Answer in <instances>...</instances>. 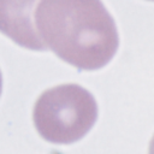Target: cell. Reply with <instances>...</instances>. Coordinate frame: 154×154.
I'll use <instances>...</instances> for the list:
<instances>
[{
  "instance_id": "cell-1",
  "label": "cell",
  "mask_w": 154,
  "mask_h": 154,
  "mask_svg": "<svg viewBox=\"0 0 154 154\" xmlns=\"http://www.w3.org/2000/svg\"><path fill=\"white\" fill-rule=\"evenodd\" d=\"M34 14L46 48L79 70L103 67L116 54V23L101 0H41Z\"/></svg>"
},
{
  "instance_id": "cell-2",
  "label": "cell",
  "mask_w": 154,
  "mask_h": 154,
  "mask_svg": "<svg viewBox=\"0 0 154 154\" xmlns=\"http://www.w3.org/2000/svg\"><path fill=\"white\" fill-rule=\"evenodd\" d=\"M97 117L94 96L83 87L69 83L45 90L35 102L32 119L40 136L55 144L81 140Z\"/></svg>"
},
{
  "instance_id": "cell-3",
  "label": "cell",
  "mask_w": 154,
  "mask_h": 154,
  "mask_svg": "<svg viewBox=\"0 0 154 154\" xmlns=\"http://www.w3.org/2000/svg\"><path fill=\"white\" fill-rule=\"evenodd\" d=\"M37 0H0V32L17 45L34 51L47 49L34 25Z\"/></svg>"
},
{
  "instance_id": "cell-4",
  "label": "cell",
  "mask_w": 154,
  "mask_h": 154,
  "mask_svg": "<svg viewBox=\"0 0 154 154\" xmlns=\"http://www.w3.org/2000/svg\"><path fill=\"white\" fill-rule=\"evenodd\" d=\"M148 154H154V135L149 142V149H148Z\"/></svg>"
},
{
  "instance_id": "cell-5",
  "label": "cell",
  "mask_w": 154,
  "mask_h": 154,
  "mask_svg": "<svg viewBox=\"0 0 154 154\" xmlns=\"http://www.w3.org/2000/svg\"><path fill=\"white\" fill-rule=\"evenodd\" d=\"M1 85H2V79H1V72H0V94H1Z\"/></svg>"
},
{
  "instance_id": "cell-6",
  "label": "cell",
  "mask_w": 154,
  "mask_h": 154,
  "mask_svg": "<svg viewBox=\"0 0 154 154\" xmlns=\"http://www.w3.org/2000/svg\"><path fill=\"white\" fill-rule=\"evenodd\" d=\"M153 1H154V0H153Z\"/></svg>"
}]
</instances>
